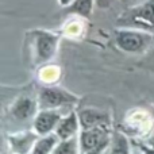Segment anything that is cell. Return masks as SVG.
Segmentation results:
<instances>
[{"label": "cell", "mask_w": 154, "mask_h": 154, "mask_svg": "<svg viewBox=\"0 0 154 154\" xmlns=\"http://www.w3.org/2000/svg\"><path fill=\"white\" fill-rule=\"evenodd\" d=\"M79 112L80 123L81 128H89V127H97V126H111V115L109 112L103 111L100 108H82Z\"/></svg>", "instance_id": "8"}, {"label": "cell", "mask_w": 154, "mask_h": 154, "mask_svg": "<svg viewBox=\"0 0 154 154\" xmlns=\"http://www.w3.org/2000/svg\"><path fill=\"white\" fill-rule=\"evenodd\" d=\"M75 20H70L69 23H68V26L65 27V34L69 35V37H79V34L82 31V24L81 22H80V19H84V18H80V16H75Z\"/></svg>", "instance_id": "17"}, {"label": "cell", "mask_w": 154, "mask_h": 154, "mask_svg": "<svg viewBox=\"0 0 154 154\" xmlns=\"http://www.w3.org/2000/svg\"><path fill=\"white\" fill-rule=\"evenodd\" d=\"M115 45L127 54H143L153 43L154 34L133 27H120L114 32Z\"/></svg>", "instance_id": "2"}, {"label": "cell", "mask_w": 154, "mask_h": 154, "mask_svg": "<svg viewBox=\"0 0 154 154\" xmlns=\"http://www.w3.org/2000/svg\"><path fill=\"white\" fill-rule=\"evenodd\" d=\"M80 130H81V123H80L79 112L72 109L61 118L54 133L60 137V139H66L70 138V137L79 135Z\"/></svg>", "instance_id": "9"}, {"label": "cell", "mask_w": 154, "mask_h": 154, "mask_svg": "<svg viewBox=\"0 0 154 154\" xmlns=\"http://www.w3.org/2000/svg\"><path fill=\"white\" fill-rule=\"evenodd\" d=\"M39 109H64L79 103L80 97L65 88L57 85H43L37 93Z\"/></svg>", "instance_id": "4"}, {"label": "cell", "mask_w": 154, "mask_h": 154, "mask_svg": "<svg viewBox=\"0 0 154 154\" xmlns=\"http://www.w3.org/2000/svg\"><path fill=\"white\" fill-rule=\"evenodd\" d=\"M60 142V137L56 133H50L46 135H39L32 146V154H50L54 153V149Z\"/></svg>", "instance_id": "13"}, {"label": "cell", "mask_w": 154, "mask_h": 154, "mask_svg": "<svg viewBox=\"0 0 154 154\" xmlns=\"http://www.w3.org/2000/svg\"><path fill=\"white\" fill-rule=\"evenodd\" d=\"M93 7H95V0H73L70 4L64 7V14L88 19L92 15Z\"/></svg>", "instance_id": "12"}, {"label": "cell", "mask_w": 154, "mask_h": 154, "mask_svg": "<svg viewBox=\"0 0 154 154\" xmlns=\"http://www.w3.org/2000/svg\"><path fill=\"white\" fill-rule=\"evenodd\" d=\"M115 2H116V0H95V5L97 8H100V10H107V8L111 7Z\"/></svg>", "instance_id": "18"}, {"label": "cell", "mask_w": 154, "mask_h": 154, "mask_svg": "<svg viewBox=\"0 0 154 154\" xmlns=\"http://www.w3.org/2000/svg\"><path fill=\"white\" fill-rule=\"evenodd\" d=\"M126 8H131V7H135V5L141 4V3L146 2V0H119Z\"/></svg>", "instance_id": "19"}, {"label": "cell", "mask_w": 154, "mask_h": 154, "mask_svg": "<svg viewBox=\"0 0 154 154\" xmlns=\"http://www.w3.org/2000/svg\"><path fill=\"white\" fill-rule=\"evenodd\" d=\"M60 37L57 32L43 29H34L26 32L24 54L31 68H41L49 64L56 57L60 46Z\"/></svg>", "instance_id": "1"}, {"label": "cell", "mask_w": 154, "mask_h": 154, "mask_svg": "<svg viewBox=\"0 0 154 154\" xmlns=\"http://www.w3.org/2000/svg\"><path fill=\"white\" fill-rule=\"evenodd\" d=\"M80 153V138L79 135L66 139H60L53 154H76Z\"/></svg>", "instance_id": "15"}, {"label": "cell", "mask_w": 154, "mask_h": 154, "mask_svg": "<svg viewBox=\"0 0 154 154\" xmlns=\"http://www.w3.org/2000/svg\"><path fill=\"white\" fill-rule=\"evenodd\" d=\"M118 24L120 27H133L154 34V0H146L120 15Z\"/></svg>", "instance_id": "3"}, {"label": "cell", "mask_w": 154, "mask_h": 154, "mask_svg": "<svg viewBox=\"0 0 154 154\" xmlns=\"http://www.w3.org/2000/svg\"><path fill=\"white\" fill-rule=\"evenodd\" d=\"M108 153L112 154H127L130 153V142L128 138L120 131H114L111 135V141H109Z\"/></svg>", "instance_id": "14"}, {"label": "cell", "mask_w": 154, "mask_h": 154, "mask_svg": "<svg viewBox=\"0 0 154 154\" xmlns=\"http://www.w3.org/2000/svg\"><path fill=\"white\" fill-rule=\"evenodd\" d=\"M125 123L128 126V130L134 131L138 135H146L153 127V119L146 111H137L135 114L128 112Z\"/></svg>", "instance_id": "10"}, {"label": "cell", "mask_w": 154, "mask_h": 154, "mask_svg": "<svg viewBox=\"0 0 154 154\" xmlns=\"http://www.w3.org/2000/svg\"><path fill=\"white\" fill-rule=\"evenodd\" d=\"M73 0H58V4L61 5V7H66L68 4H70Z\"/></svg>", "instance_id": "20"}, {"label": "cell", "mask_w": 154, "mask_h": 154, "mask_svg": "<svg viewBox=\"0 0 154 154\" xmlns=\"http://www.w3.org/2000/svg\"><path fill=\"white\" fill-rule=\"evenodd\" d=\"M60 68L56 65L46 64L43 66H41L39 69V80L43 85H51L58 80L60 77Z\"/></svg>", "instance_id": "16"}, {"label": "cell", "mask_w": 154, "mask_h": 154, "mask_svg": "<svg viewBox=\"0 0 154 154\" xmlns=\"http://www.w3.org/2000/svg\"><path fill=\"white\" fill-rule=\"evenodd\" d=\"M64 115V109H39L32 119V130L38 135L54 133Z\"/></svg>", "instance_id": "7"}, {"label": "cell", "mask_w": 154, "mask_h": 154, "mask_svg": "<svg viewBox=\"0 0 154 154\" xmlns=\"http://www.w3.org/2000/svg\"><path fill=\"white\" fill-rule=\"evenodd\" d=\"M38 134L32 131H23L18 134H10L8 141L10 147L14 153H31L32 146L38 138Z\"/></svg>", "instance_id": "11"}, {"label": "cell", "mask_w": 154, "mask_h": 154, "mask_svg": "<svg viewBox=\"0 0 154 154\" xmlns=\"http://www.w3.org/2000/svg\"><path fill=\"white\" fill-rule=\"evenodd\" d=\"M112 131L108 126L81 128L79 134L80 153L82 154H99L108 150Z\"/></svg>", "instance_id": "5"}, {"label": "cell", "mask_w": 154, "mask_h": 154, "mask_svg": "<svg viewBox=\"0 0 154 154\" xmlns=\"http://www.w3.org/2000/svg\"><path fill=\"white\" fill-rule=\"evenodd\" d=\"M38 111H39V104L37 96L32 97L27 93H22L20 96H18L8 108L10 116L16 122H26L34 119Z\"/></svg>", "instance_id": "6"}]
</instances>
